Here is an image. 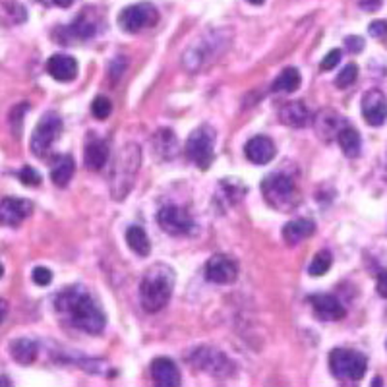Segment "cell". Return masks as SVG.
<instances>
[{
    "label": "cell",
    "instance_id": "1",
    "mask_svg": "<svg viewBox=\"0 0 387 387\" xmlns=\"http://www.w3.org/2000/svg\"><path fill=\"white\" fill-rule=\"evenodd\" d=\"M56 310L68 319L70 326L89 335H99L105 329L107 318L103 308L97 304L84 287H68L56 296Z\"/></svg>",
    "mask_w": 387,
    "mask_h": 387
},
{
    "label": "cell",
    "instance_id": "2",
    "mask_svg": "<svg viewBox=\"0 0 387 387\" xmlns=\"http://www.w3.org/2000/svg\"><path fill=\"white\" fill-rule=\"evenodd\" d=\"M174 289V271L165 264H155L146 271L139 283V302L142 308L155 314L163 310L172 296Z\"/></svg>",
    "mask_w": 387,
    "mask_h": 387
},
{
    "label": "cell",
    "instance_id": "3",
    "mask_svg": "<svg viewBox=\"0 0 387 387\" xmlns=\"http://www.w3.org/2000/svg\"><path fill=\"white\" fill-rule=\"evenodd\" d=\"M142 165V149L136 144H128L116 155L111 171V194L114 199H124L134 188V182Z\"/></svg>",
    "mask_w": 387,
    "mask_h": 387
},
{
    "label": "cell",
    "instance_id": "4",
    "mask_svg": "<svg viewBox=\"0 0 387 387\" xmlns=\"http://www.w3.org/2000/svg\"><path fill=\"white\" fill-rule=\"evenodd\" d=\"M329 370L341 381H361L368 370V361L364 354L351 349H335L329 354Z\"/></svg>",
    "mask_w": 387,
    "mask_h": 387
},
{
    "label": "cell",
    "instance_id": "5",
    "mask_svg": "<svg viewBox=\"0 0 387 387\" xmlns=\"http://www.w3.org/2000/svg\"><path fill=\"white\" fill-rule=\"evenodd\" d=\"M261 194H264L267 204L277 211H287L296 204L294 182L283 172H273V174L266 176L261 182Z\"/></svg>",
    "mask_w": 387,
    "mask_h": 387
},
{
    "label": "cell",
    "instance_id": "6",
    "mask_svg": "<svg viewBox=\"0 0 387 387\" xmlns=\"http://www.w3.org/2000/svg\"><path fill=\"white\" fill-rule=\"evenodd\" d=\"M213 147H215V130L209 124H202L190 134L186 142V155L192 163L198 165V169L207 171L215 157Z\"/></svg>",
    "mask_w": 387,
    "mask_h": 387
},
{
    "label": "cell",
    "instance_id": "7",
    "mask_svg": "<svg viewBox=\"0 0 387 387\" xmlns=\"http://www.w3.org/2000/svg\"><path fill=\"white\" fill-rule=\"evenodd\" d=\"M62 132V119L54 112H47L41 116V121L37 122L33 134H31V142H29V147H31V153L37 155V157H45L47 151L51 149L52 144L59 139Z\"/></svg>",
    "mask_w": 387,
    "mask_h": 387
},
{
    "label": "cell",
    "instance_id": "8",
    "mask_svg": "<svg viewBox=\"0 0 387 387\" xmlns=\"http://www.w3.org/2000/svg\"><path fill=\"white\" fill-rule=\"evenodd\" d=\"M157 20H159V14H157L153 4H149V2H139V4L126 6L116 17L121 29L126 33H138L146 27H153L157 24Z\"/></svg>",
    "mask_w": 387,
    "mask_h": 387
},
{
    "label": "cell",
    "instance_id": "9",
    "mask_svg": "<svg viewBox=\"0 0 387 387\" xmlns=\"http://www.w3.org/2000/svg\"><path fill=\"white\" fill-rule=\"evenodd\" d=\"M221 41L219 37H211V35H206L204 39H199L198 43L194 47H190L188 51L184 52L182 56V64L184 68L196 74L199 70L209 64V61H215L217 54L223 52V47H221Z\"/></svg>",
    "mask_w": 387,
    "mask_h": 387
},
{
    "label": "cell",
    "instance_id": "10",
    "mask_svg": "<svg viewBox=\"0 0 387 387\" xmlns=\"http://www.w3.org/2000/svg\"><path fill=\"white\" fill-rule=\"evenodd\" d=\"M157 223L171 236H188L196 229V223L186 213V209L176 206L161 207L157 211Z\"/></svg>",
    "mask_w": 387,
    "mask_h": 387
},
{
    "label": "cell",
    "instance_id": "11",
    "mask_svg": "<svg viewBox=\"0 0 387 387\" xmlns=\"http://www.w3.org/2000/svg\"><path fill=\"white\" fill-rule=\"evenodd\" d=\"M190 361L196 364V368L202 372H207L215 378H227L234 372L232 362L225 356L221 351L217 349H209V347H202L198 351H194Z\"/></svg>",
    "mask_w": 387,
    "mask_h": 387
},
{
    "label": "cell",
    "instance_id": "12",
    "mask_svg": "<svg viewBox=\"0 0 387 387\" xmlns=\"http://www.w3.org/2000/svg\"><path fill=\"white\" fill-rule=\"evenodd\" d=\"M206 277L207 281L215 284H229L236 281L238 277V264L229 256L215 254L207 259L206 264Z\"/></svg>",
    "mask_w": 387,
    "mask_h": 387
},
{
    "label": "cell",
    "instance_id": "13",
    "mask_svg": "<svg viewBox=\"0 0 387 387\" xmlns=\"http://www.w3.org/2000/svg\"><path fill=\"white\" fill-rule=\"evenodd\" d=\"M33 211V204L24 198L0 199V225L2 227H17L24 223Z\"/></svg>",
    "mask_w": 387,
    "mask_h": 387
},
{
    "label": "cell",
    "instance_id": "14",
    "mask_svg": "<svg viewBox=\"0 0 387 387\" xmlns=\"http://www.w3.org/2000/svg\"><path fill=\"white\" fill-rule=\"evenodd\" d=\"M362 116L370 126H381L387 119V99L384 91L370 89L362 97Z\"/></svg>",
    "mask_w": 387,
    "mask_h": 387
},
{
    "label": "cell",
    "instance_id": "15",
    "mask_svg": "<svg viewBox=\"0 0 387 387\" xmlns=\"http://www.w3.org/2000/svg\"><path fill=\"white\" fill-rule=\"evenodd\" d=\"M310 304L314 308V314L321 321H337L347 316V310L333 294H314L310 296Z\"/></svg>",
    "mask_w": 387,
    "mask_h": 387
},
{
    "label": "cell",
    "instance_id": "16",
    "mask_svg": "<svg viewBox=\"0 0 387 387\" xmlns=\"http://www.w3.org/2000/svg\"><path fill=\"white\" fill-rule=\"evenodd\" d=\"M275 153V144L267 136H256V138L248 139V144L244 146L246 159L254 165H267L269 161H273Z\"/></svg>",
    "mask_w": 387,
    "mask_h": 387
},
{
    "label": "cell",
    "instance_id": "17",
    "mask_svg": "<svg viewBox=\"0 0 387 387\" xmlns=\"http://www.w3.org/2000/svg\"><path fill=\"white\" fill-rule=\"evenodd\" d=\"M151 378L157 386L161 387H176L181 386V370L179 366L167 358V356H161V358H155L151 362Z\"/></svg>",
    "mask_w": 387,
    "mask_h": 387
},
{
    "label": "cell",
    "instance_id": "18",
    "mask_svg": "<svg viewBox=\"0 0 387 387\" xmlns=\"http://www.w3.org/2000/svg\"><path fill=\"white\" fill-rule=\"evenodd\" d=\"M47 72L56 82H72L77 76V62L68 54H52L47 61Z\"/></svg>",
    "mask_w": 387,
    "mask_h": 387
},
{
    "label": "cell",
    "instance_id": "19",
    "mask_svg": "<svg viewBox=\"0 0 387 387\" xmlns=\"http://www.w3.org/2000/svg\"><path fill=\"white\" fill-rule=\"evenodd\" d=\"M316 232V223L310 219H294L284 225L283 229V238L289 246H296L302 241L310 238Z\"/></svg>",
    "mask_w": 387,
    "mask_h": 387
},
{
    "label": "cell",
    "instance_id": "20",
    "mask_svg": "<svg viewBox=\"0 0 387 387\" xmlns=\"http://www.w3.org/2000/svg\"><path fill=\"white\" fill-rule=\"evenodd\" d=\"M279 121L293 128H304L310 122V112L301 101H291L283 105V109L279 111Z\"/></svg>",
    "mask_w": 387,
    "mask_h": 387
},
{
    "label": "cell",
    "instance_id": "21",
    "mask_svg": "<svg viewBox=\"0 0 387 387\" xmlns=\"http://www.w3.org/2000/svg\"><path fill=\"white\" fill-rule=\"evenodd\" d=\"M74 171H76L74 159H72L70 155H59V157L52 161L51 181L54 182L59 188H64V186H68V182L72 181Z\"/></svg>",
    "mask_w": 387,
    "mask_h": 387
},
{
    "label": "cell",
    "instance_id": "22",
    "mask_svg": "<svg viewBox=\"0 0 387 387\" xmlns=\"http://www.w3.org/2000/svg\"><path fill=\"white\" fill-rule=\"evenodd\" d=\"M86 167L89 171H101L109 161V146L103 139H93L86 146Z\"/></svg>",
    "mask_w": 387,
    "mask_h": 387
},
{
    "label": "cell",
    "instance_id": "23",
    "mask_svg": "<svg viewBox=\"0 0 387 387\" xmlns=\"http://www.w3.org/2000/svg\"><path fill=\"white\" fill-rule=\"evenodd\" d=\"M37 353H39V347L35 343L33 339H27V337H20V339H14L10 343V354L12 358L20 364H31L37 358Z\"/></svg>",
    "mask_w": 387,
    "mask_h": 387
},
{
    "label": "cell",
    "instance_id": "24",
    "mask_svg": "<svg viewBox=\"0 0 387 387\" xmlns=\"http://www.w3.org/2000/svg\"><path fill=\"white\" fill-rule=\"evenodd\" d=\"M337 142H339V146H341V149H343V153L347 155V157L356 159V157L361 155V134L354 128H351V126H343V128L337 132Z\"/></svg>",
    "mask_w": 387,
    "mask_h": 387
},
{
    "label": "cell",
    "instance_id": "25",
    "mask_svg": "<svg viewBox=\"0 0 387 387\" xmlns=\"http://www.w3.org/2000/svg\"><path fill=\"white\" fill-rule=\"evenodd\" d=\"M301 72L296 68H284L273 82V93H294L301 87Z\"/></svg>",
    "mask_w": 387,
    "mask_h": 387
},
{
    "label": "cell",
    "instance_id": "26",
    "mask_svg": "<svg viewBox=\"0 0 387 387\" xmlns=\"http://www.w3.org/2000/svg\"><path fill=\"white\" fill-rule=\"evenodd\" d=\"M153 149L159 159H171L176 155V136L171 130H159L153 136Z\"/></svg>",
    "mask_w": 387,
    "mask_h": 387
},
{
    "label": "cell",
    "instance_id": "27",
    "mask_svg": "<svg viewBox=\"0 0 387 387\" xmlns=\"http://www.w3.org/2000/svg\"><path fill=\"white\" fill-rule=\"evenodd\" d=\"M126 242H128V246L138 256H149V252H151V242H149V236H147V232L138 227V225H134V227H130L128 231H126Z\"/></svg>",
    "mask_w": 387,
    "mask_h": 387
},
{
    "label": "cell",
    "instance_id": "28",
    "mask_svg": "<svg viewBox=\"0 0 387 387\" xmlns=\"http://www.w3.org/2000/svg\"><path fill=\"white\" fill-rule=\"evenodd\" d=\"M333 266V258H331V254L327 252V250H321L318 252L314 259H312V264H310V275L312 277H321L326 275L327 271L331 269Z\"/></svg>",
    "mask_w": 387,
    "mask_h": 387
},
{
    "label": "cell",
    "instance_id": "29",
    "mask_svg": "<svg viewBox=\"0 0 387 387\" xmlns=\"http://www.w3.org/2000/svg\"><path fill=\"white\" fill-rule=\"evenodd\" d=\"M66 31H68L70 37H74V39H82V41H84V39L93 37L95 26L89 22V20H87L86 16H79L74 24H70Z\"/></svg>",
    "mask_w": 387,
    "mask_h": 387
},
{
    "label": "cell",
    "instance_id": "30",
    "mask_svg": "<svg viewBox=\"0 0 387 387\" xmlns=\"http://www.w3.org/2000/svg\"><path fill=\"white\" fill-rule=\"evenodd\" d=\"M356 77H358V66H356V64H347V66L339 72L335 84L339 89H344V87L353 86L354 82H356Z\"/></svg>",
    "mask_w": 387,
    "mask_h": 387
},
{
    "label": "cell",
    "instance_id": "31",
    "mask_svg": "<svg viewBox=\"0 0 387 387\" xmlns=\"http://www.w3.org/2000/svg\"><path fill=\"white\" fill-rule=\"evenodd\" d=\"M112 111V103L111 99H107V97H95L93 103H91V112H93L95 119H99V121H105V119H109V114Z\"/></svg>",
    "mask_w": 387,
    "mask_h": 387
},
{
    "label": "cell",
    "instance_id": "32",
    "mask_svg": "<svg viewBox=\"0 0 387 387\" xmlns=\"http://www.w3.org/2000/svg\"><path fill=\"white\" fill-rule=\"evenodd\" d=\"M29 109V105H17L14 107V111L10 114V124H12V132H14V136H20V132H22V116H24V112Z\"/></svg>",
    "mask_w": 387,
    "mask_h": 387
},
{
    "label": "cell",
    "instance_id": "33",
    "mask_svg": "<svg viewBox=\"0 0 387 387\" xmlns=\"http://www.w3.org/2000/svg\"><path fill=\"white\" fill-rule=\"evenodd\" d=\"M17 176H20L22 184H26V186H39L41 184V174L35 171L33 167H24Z\"/></svg>",
    "mask_w": 387,
    "mask_h": 387
},
{
    "label": "cell",
    "instance_id": "34",
    "mask_svg": "<svg viewBox=\"0 0 387 387\" xmlns=\"http://www.w3.org/2000/svg\"><path fill=\"white\" fill-rule=\"evenodd\" d=\"M31 279H33L35 284H39V287H47V284H51L52 281L51 269H47V267H35L33 273H31Z\"/></svg>",
    "mask_w": 387,
    "mask_h": 387
},
{
    "label": "cell",
    "instance_id": "35",
    "mask_svg": "<svg viewBox=\"0 0 387 387\" xmlns=\"http://www.w3.org/2000/svg\"><path fill=\"white\" fill-rule=\"evenodd\" d=\"M368 33L376 39H387V22L386 20H376L372 22L370 27H368Z\"/></svg>",
    "mask_w": 387,
    "mask_h": 387
},
{
    "label": "cell",
    "instance_id": "36",
    "mask_svg": "<svg viewBox=\"0 0 387 387\" xmlns=\"http://www.w3.org/2000/svg\"><path fill=\"white\" fill-rule=\"evenodd\" d=\"M339 61H341V51L339 49H333L331 52H327L326 59L321 61V64H319V68L321 70H333L339 64Z\"/></svg>",
    "mask_w": 387,
    "mask_h": 387
},
{
    "label": "cell",
    "instance_id": "37",
    "mask_svg": "<svg viewBox=\"0 0 387 387\" xmlns=\"http://www.w3.org/2000/svg\"><path fill=\"white\" fill-rule=\"evenodd\" d=\"M344 47H347V51L361 52L362 49H364V39H362V37H356V35H351V37L344 39Z\"/></svg>",
    "mask_w": 387,
    "mask_h": 387
},
{
    "label": "cell",
    "instance_id": "38",
    "mask_svg": "<svg viewBox=\"0 0 387 387\" xmlns=\"http://www.w3.org/2000/svg\"><path fill=\"white\" fill-rule=\"evenodd\" d=\"M376 289H378L379 296H384V298H387V271H381V273H379L378 284H376Z\"/></svg>",
    "mask_w": 387,
    "mask_h": 387
},
{
    "label": "cell",
    "instance_id": "39",
    "mask_svg": "<svg viewBox=\"0 0 387 387\" xmlns=\"http://www.w3.org/2000/svg\"><path fill=\"white\" fill-rule=\"evenodd\" d=\"M381 6V0H361V8L366 12H376Z\"/></svg>",
    "mask_w": 387,
    "mask_h": 387
},
{
    "label": "cell",
    "instance_id": "40",
    "mask_svg": "<svg viewBox=\"0 0 387 387\" xmlns=\"http://www.w3.org/2000/svg\"><path fill=\"white\" fill-rule=\"evenodd\" d=\"M6 314H8V302L0 301V324L4 321V318H6Z\"/></svg>",
    "mask_w": 387,
    "mask_h": 387
},
{
    "label": "cell",
    "instance_id": "41",
    "mask_svg": "<svg viewBox=\"0 0 387 387\" xmlns=\"http://www.w3.org/2000/svg\"><path fill=\"white\" fill-rule=\"evenodd\" d=\"M52 2H54L56 6H61V8H70L76 0H52Z\"/></svg>",
    "mask_w": 387,
    "mask_h": 387
},
{
    "label": "cell",
    "instance_id": "42",
    "mask_svg": "<svg viewBox=\"0 0 387 387\" xmlns=\"http://www.w3.org/2000/svg\"><path fill=\"white\" fill-rule=\"evenodd\" d=\"M246 2H250V4H254V6H261L266 0H246Z\"/></svg>",
    "mask_w": 387,
    "mask_h": 387
},
{
    "label": "cell",
    "instance_id": "43",
    "mask_svg": "<svg viewBox=\"0 0 387 387\" xmlns=\"http://www.w3.org/2000/svg\"><path fill=\"white\" fill-rule=\"evenodd\" d=\"M4 275V267H2V264H0V277Z\"/></svg>",
    "mask_w": 387,
    "mask_h": 387
}]
</instances>
